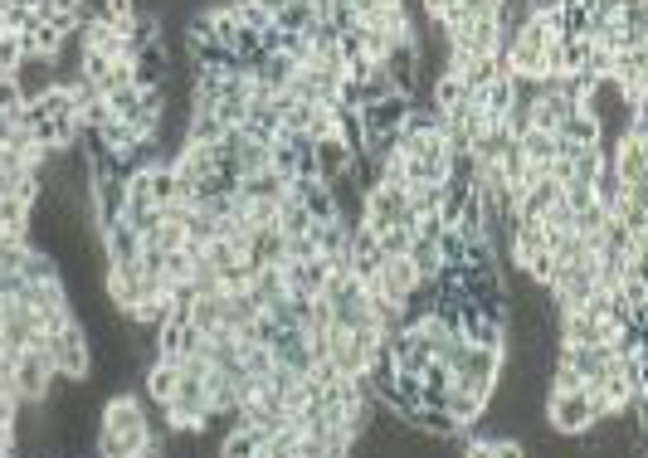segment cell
Returning <instances> with one entry per match:
<instances>
[{
	"label": "cell",
	"instance_id": "7c38bea8",
	"mask_svg": "<svg viewBox=\"0 0 648 458\" xmlns=\"http://www.w3.org/2000/svg\"><path fill=\"white\" fill-rule=\"evenodd\" d=\"M181 137H186L181 147H220L225 127H220L215 113H186V132H181Z\"/></svg>",
	"mask_w": 648,
	"mask_h": 458
},
{
	"label": "cell",
	"instance_id": "4fadbf2b",
	"mask_svg": "<svg viewBox=\"0 0 648 458\" xmlns=\"http://www.w3.org/2000/svg\"><path fill=\"white\" fill-rule=\"evenodd\" d=\"M283 176L278 171H259V176H239V186L234 195H244V200H283Z\"/></svg>",
	"mask_w": 648,
	"mask_h": 458
},
{
	"label": "cell",
	"instance_id": "7402d4cb",
	"mask_svg": "<svg viewBox=\"0 0 648 458\" xmlns=\"http://www.w3.org/2000/svg\"><path fill=\"white\" fill-rule=\"evenodd\" d=\"M254 278H259V264H254V259H234L229 268H220V288H225V293H249Z\"/></svg>",
	"mask_w": 648,
	"mask_h": 458
},
{
	"label": "cell",
	"instance_id": "5bb4252c",
	"mask_svg": "<svg viewBox=\"0 0 648 458\" xmlns=\"http://www.w3.org/2000/svg\"><path fill=\"white\" fill-rule=\"evenodd\" d=\"M20 278H25V283H59V259H54L49 249H39V244H35V249L25 254Z\"/></svg>",
	"mask_w": 648,
	"mask_h": 458
},
{
	"label": "cell",
	"instance_id": "ac0fdd59",
	"mask_svg": "<svg viewBox=\"0 0 648 458\" xmlns=\"http://www.w3.org/2000/svg\"><path fill=\"white\" fill-rule=\"evenodd\" d=\"M312 215H307L298 200H283V210H278V234L283 239H303V234H312Z\"/></svg>",
	"mask_w": 648,
	"mask_h": 458
},
{
	"label": "cell",
	"instance_id": "83f0119b",
	"mask_svg": "<svg viewBox=\"0 0 648 458\" xmlns=\"http://www.w3.org/2000/svg\"><path fill=\"white\" fill-rule=\"evenodd\" d=\"M493 458H527V444H517V439H493Z\"/></svg>",
	"mask_w": 648,
	"mask_h": 458
},
{
	"label": "cell",
	"instance_id": "603a6c76",
	"mask_svg": "<svg viewBox=\"0 0 648 458\" xmlns=\"http://www.w3.org/2000/svg\"><path fill=\"white\" fill-rule=\"evenodd\" d=\"M273 25L283 35H303L307 25H312V5H273Z\"/></svg>",
	"mask_w": 648,
	"mask_h": 458
},
{
	"label": "cell",
	"instance_id": "2e32d148",
	"mask_svg": "<svg viewBox=\"0 0 648 458\" xmlns=\"http://www.w3.org/2000/svg\"><path fill=\"white\" fill-rule=\"evenodd\" d=\"M264 312L259 303L249 298V293H225V327L229 332H239V327H249V322H259Z\"/></svg>",
	"mask_w": 648,
	"mask_h": 458
},
{
	"label": "cell",
	"instance_id": "d6986e66",
	"mask_svg": "<svg viewBox=\"0 0 648 458\" xmlns=\"http://www.w3.org/2000/svg\"><path fill=\"white\" fill-rule=\"evenodd\" d=\"M517 152L527 166H546L551 156H556V137H546V132H522L517 137Z\"/></svg>",
	"mask_w": 648,
	"mask_h": 458
},
{
	"label": "cell",
	"instance_id": "30bf717a",
	"mask_svg": "<svg viewBox=\"0 0 648 458\" xmlns=\"http://www.w3.org/2000/svg\"><path fill=\"white\" fill-rule=\"evenodd\" d=\"M463 103H468L463 78H458V74H439V78H434V88H429V108H434V113L449 117V113H458Z\"/></svg>",
	"mask_w": 648,
	"mask_h": 458
},
{
	"label": "cell",
	"instance_id": "f1b7e54d",
	"mask_svg": "<svg viewBox=\"0 0 648 458\" xmlns=\"http://www.w3.org/2000/svg\"><path fill=\"white\" fill-rule=\"evenodd\" d=\"M0 35H5V10H0Z\"/></svg>",
	"mask_w": 648,
	"mask_h": 458
},
{
	"label": "cell",
	"instance_id": "9c48e42d",
	"mask_svg": "<svg viewBox=\"0 0 648 458\" xmlns=\"http://www.w3.org/2000/svg\"><path fill=\"white\" fill-rule=\"evenodd\" d=\"M556 137H561V142H571V147H600V142H605V132H600V122L590 117V108H575Z\"/></svg>",
	"mask_w": 648,
	"mask_h": 458
},
{
	"label": "cell",
	"instance_id": "44dd1931",
	"mask_svg": "<svg viewBox=\"0 0 648 458\" xmlns=\"http://www.w3.org/2000/svg\"><path fill=\"white\" fill-rule=\"evenodd\" d=\"M410 244H415V234L410 225H390L376 234V249H381V259H405L410 254Z\"/></svg>",
	"mask_w": 648,
	"mask_h": 458
},
{
	"label": "cell",
	"instance_id": "4316f807",
	"mask_svg": "<svg viewBox=\"0 0 648 458\" xmlns=\"http://www.w3.org/2000/svg\"><path fill=\"white\" fill-rule=\"evenodd\" d=\"M312 259H317L312 234H303V239H288V264H312Z\"/></svg>",
	"mask_w": 648,
	"mask_h": 458
},
{
	"label": "cell",
	"instance_id": "52a82bcc",
	"mask_svg": "<svg viewBox=\"0 0 648 458\" xmlns=\"http://www.w3.org/2000/svg\"><path fill=\"white\" fill-rule=\"evenodd\" d=\"M575 108L566 103V98H536L532 108H527V117H532V132H546V137H556L561 127H566V117H571Z\"/></svg>",
	"mask_w": 648,
	"mask_h": 458
},
{
	"label": "cell",
	"instance_id": "e0dca14e",
	"mask_svg": "<svg viewBox=\"0 0 648 458\" xmlns=\"http://www.w3.org/2000/svg\"><path fill=\"white\" fill-rule=\"evenodd\" d=\"M30 249H35L30 234H5V239H0V278H5V273H20Z\"/></svg>",
	"mask_w": 648,
	"mask_h": 458
},
{
	"label": "cell",
	"instance_id": "7a4b0ae2",
	"mask_svg": "<svg viewBox=\"0 0 648 458\" xmlns=\"http://www.w3.org/2000/svg\"><path fill=\"white\" fill-rule=\"evenodd\" d=\"M166 69H171V49H166V39H152L132 59V83L137 88H166Z\"/></svg>",
	"mask_w": 648,
	"mask_h": 458
},
{
	"label": "cell",
	"instance_id": "8fae6325",
	"mask_svg": "<svg viewBox=\"0 0 648 458\" xmlns=\"http://www.w3.org/2000/svg\"><path fill=\"white\" fill-rule=\"evenodd\" d=\"M142 385H147V400L166 405V400L176 395V385H181V371H176L171 361H152V366L142 371Z\"/></svg>",
	"mask_w": 648,
	"mask_h": 458
},
{
	"label": "cell",
	"instance_id": "277c9868",
	"mask_svg": "<svg viewBox=\"0 0 648 458\" xmlns=\"http://www.w3.org/2000/svg\"><path fill=\"white\" fill-rule=\"evenodd\" d=\"M103 254H108V264H137V254H142V234L137 229H127L122 220L103 229Z\"/></svg>",
	"mask_w": 648,
	"mask_h": 458
},
{
	"label": "cell",
	"instance_id": "ba28073f",
	"mask_svg": "<svg viewBox=\"0 0 648 458\" xmlns=\"http://www.w3.org/2000/svg\"><path fill=\"white\" fill-rule=\"evenodd\" d=\"M444 410H449L463 429H473V424L488 415V395H478V390H458V385H454V390L444 395Z\"/></svg>",
	"mask_w": 648,
	"mask_h": 458
},
{
	"label": "cell",
	"instance_id": "6da1fadb",
	"mask_svg": "<svg viewBox=\"0 0 648 458\" xmlns=\"http://www.w3.org/2000/svg\"><path fill=\"white\" fill-rule=\"evenodd\" d=\"M152 420L142 410L137 395H108L103 400V415H98V458H132L152 444Z\"/></svg>",
	"mask_w": 648,
	"mask_h": 458
},
{
	"label": "cell",
	"instance_id": "d4e9b609",
	"mask_svg": "<svg viewBox=\"0 0 648 458\" xmlns=\"http://www.w3.org/2000/svg\"><path fill=\"white\" fill-rule=\"evenodd\" d=\"M541 229H556V234H571L575 229V210L566 200H556V205H546V215H541Z\"/></svg>",
	"mask_w": 648,
	"mask_h": 458
},
{
	"label": "cell",
	"instance_id": "8992f818",
	"mask_svg": "<svg viewBox=\"0 0 648 458\" xmlns=\"http://www.w3.org/2000/svg\"><path fill=\"white\" fill-rule=\"evenodd\" d=\"M463 273H468V278L502 273V254L493 249V239H463Z\"/></svg>",
	"mask_w": 648,
	"mask_h": 458
},
{
	"label": "cell",
	"instance_id": "484cf974",
	"mask_svg": "<svg viewBox=\"0 0 648 458\" xmlns=\"http://www.w3.org/2000/svg\"><path fill=\"white\" fill-rule=\"evenodd\" d=\"M15 108H25V98H20V83L0 74V117H10Z\"/></svg>",
	"mask_w": 648,
	"mask_h": 458
},
{
	"label": "cell",
	"instance_id": "9a60e30c",
	"mask_svg": "<svg viewBox=\"0 0 648 458\" xmlns=\"http://www.w3.org/2000/svg\"><path fill=\"white\" fill-rule=\"evenodd\" d=\"M191 327L200 332V337H210L215 327H225V293H220V298H195Z\"/></svg>",
	"mask_w": 648,
	"mask_h": 458
},
{
	"label": "cell",
	"instance_id": "ffe728a7",
	"mask_svg": "<svg viewBox=\"0 0 648 458\" xmlns=\"http://www.w3.org/2000/svg\"><path fill=\"white\" fill-rule=\"evenodd\" d=\"M259 449H264V439L254 429H229L225 439H220V458H254Z\"/></svg>",
	"mask_w": 648,
	"mask_h": 458
},
{
	"label": "cell",
	"instance_id": "3957f363",
	"mask_svg": "<svg viewBox=\"0 0 648 458\" xmlns=\"http://www.w3.org/2000/svg\"><path fill=\"white\" fill-rule=\"evenodd\" d=\"M103 288H108V303H113L117 312H127L132 303H142V268L137 264H108Z\"/></svg>",
	"mask_w": 648,
	"mask_h": 458
},
{
	"label": "cell",
	"instance_id": "cb8c5ba5",
	"mask_svg": "<svg viewBox=\"0 0 648 458\" xmlns=\"http://www.w3.org/2000/svg\"><path fill=\"white\" fill-rule=\"evenodd\" d=\"M434 249H439V268H463V239H458L454 229H444L434 239Z\"/></svg>",
	"mask_w": 648,
	"mask_h": 458
},
{
	"label": "cell",
	"instance_id": "5b68a950",
	"mask_svg": "<svg viewBox=\"0 0 648 458\" xmlns=\"http://www.w3.org/2000/svg\"><path fill=\"white\" fill-rule=\"evenodd\" d=\"M312 161H317V181L327 186L351 166V152L342 147V137H327V142H312Z\"/></svg>",
	"mask_w": 648,
	"mask_h": 458
}]
</instances>
